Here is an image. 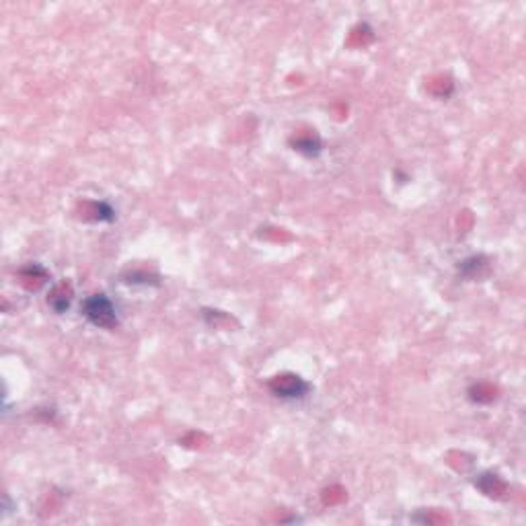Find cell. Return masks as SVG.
Listing matches in <instances>:
<instances>
[{"instance_id": "1", "label": "cell", "mask_w": 526, "mask_h": 526, "mask_svg": "<svg viewBox=\"0 0 526 526\" xmlns=\"http://www.w3.org/2000/svg\"><path fill=\"white\" fill-rule=\"evenodd\" d=\"M85 314L97 327H113L115 325V308L105 294H95L85 301Z\"/></svg>"}, {"instance_id": "2", "label": "cell", "mask_w": 526, "mask_h": 526, "mask_svg": "<svg viewBox=\"0 0 526 526\" xmlns=\"http://www.w3.org/2000/svg\"><path fill=\"white\" fill-rule=\"evenodd\" d=\"M271 391L280 397H303L307 393V385L298 376H278L271 383Z\"/></svg>"}, {"instance_id": "3", "label": "cell", "mask_w": 526, "mask_h": 526, "mask_svg": "<svg viewBox=\"0 0 526 526\" xmlns=\"http://www.w3.org/2000/svg\"><path fill=\"white\" fill-rule=\"evenodd\" d=\"M49 305L56 308L58 312L66 310L68 305H70V290H68L66 286L56 288V290H54V294L49 296Z\"/></svg>"}]
</instances>
